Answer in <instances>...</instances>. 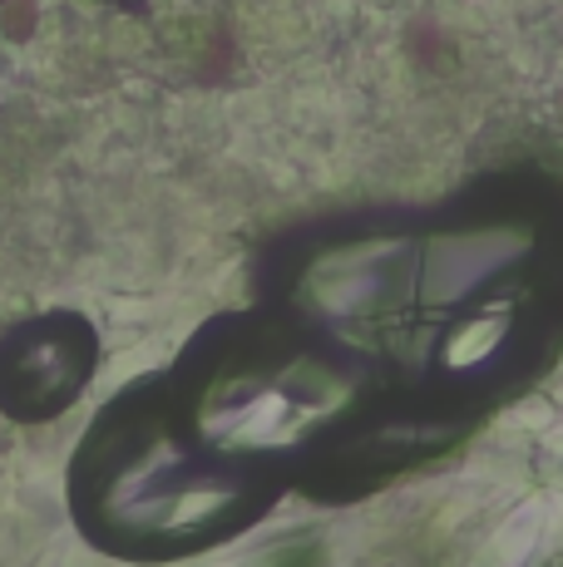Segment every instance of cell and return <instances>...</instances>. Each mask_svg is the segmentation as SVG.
Returning <instances> with one entry per match:
<instances>
[{"mask_svg": "<svg viewBox=\"0 0 563 567\" xmlns=\"http://www.w3.org/2000/svg\"><path fill=\"white\" fill-rule=\"evenodd\" d=\"M282 478L208 450L168 395V380H139L119 395L74 454L70 498L80 528L104 553L183 558L257 523Z\"/></svg>", "mask_w": 563, "mask_h": 567, "instance_id": "7a4b0ae2", "label": "cell"}, {"mask_svg": "<svg viewBox=\"0 0 563 567\" xmlns=\"http://www.w3.org/2000/svg\"><path fill=\"white\" fill-rule=\"evenodd\" d=\"M114 6H139V0H114Z\"/></svg>", "mask_w": 563, "mask_h": 567, "instance_id": "5b68a950", "label": "cell"}, {"mask_svg": "<svg viewBox=\"0 0 563 567\" xmlns=\"http://www.w3.org/2000/svg\"><path fill=\"white\" fill-rule=\"evenodd\" d=\"M273 567H321V548H317L311 538H297L291 548H282V553H277Z\"/></svg>", "mask_w": 563, "mask_h": 567, "instance_id": "277c9868", "label": "cell"}, {"mask_svg": "<svg viewBox=\"0 0 563 567\" xmlns=\"http://www.w3.org/2000/svg\"><path fill=\"white\" fill-rule=\"evenodd\" d=\"M94 331L74 311H50L0 336V410L10 420H50L70 410L94 375Z\"/></svg>", "mask_w": 563, "mask_h": 567, "instance_id": "3957f363", "label": "cell"}, {"mask_svg": "<svg viewBox=\"0 0 563 567\" xmlns=\"http://www.w3.org/2000/svg\"><path fill=\"white\" fill-rule=\"evenodd\" d=\"M164 380L208 450L291 488L381 395L346 346L291 311L223 316Z\"/></svg>", "mask_w": 563, "mask_h": 567, "instance_id": "6da1fadb", "label": "cell"}]
</instances>
